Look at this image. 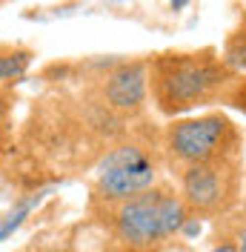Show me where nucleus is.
Returning a JSON list of instances; mask_svg holds the SVG:
<instances>
[{
    "label": "nucleus",
    "instance_id": "3",
    "mask_svg": "<svg viewBox=\"0 0 246 252\" xmlns=\"http://www.w3.org/2000/svg\"><path fill=\"white\" fill-rule=\"evenodd\" d=\"M146 118L138 121L123 138L109 143L106 152L94 160L92 201H123L163 181L166 158L160 132Z\"/></svg>",
    "mask_w": 246,
    "mask_h": 252
},
{
    "label": "nucleus",
    "instance_id": "9",
    "mask_svg": "<svg viewBox=\"0 0 246 252\" xmlns=\"http://www.w3.org/2000/svg\"><path fill=\"white\" fill-rule=\"evenodd\" d=\"M223 103H226L229 109L244 112L246 115V75H238V78H235V83L229 86V92L223 97Z\"/></svg>",
    "mask_w": 246,
    "mask_h": 252
},
{
    "label": "nucleus",
    "instance_id": "8",
    "mask_svg": "<svg viewBox=\"0 0 246 252\" xmlns=\"http://www.w3.org/2000/svg\"><path fill=\"white\" fill-rule=\"evenodd\" d=\"M220 52H223V61L229 63V69L235 75H246V32L235 26Z\"/></svg>",
    "mask_w": 246,
    "mask_h": 252
},
{
    "label": "nucleus",
    "instance_id": "2",
    "mask_svg": "<svg viewBox=\"0 0 246 252\" xmlns=\"http://www.w3.org/2000/svg\"><path fill=\"white\" fill-rule=\"evenodd\" d=\"M89 212L129 252H154L181 235L192 209L178 184L160 181L123 201H89Z\"/></svg>",
    "mask_w": 246,
    "mask_h": 252
},
{
    "label": "nucleus",
    "instance_id": "5",
    "mask_svg": "<svg viewBox=\"0 0 246 252\" xmlns=\"http://www.w3.org/2000/svg\"><path fill=\"white\" fill-rule=\"evenodd\" d=\"M175 184L192 215L203 220H223L244 204V158H217L186 166L175 175Z\"/></svg>",
    "mask_w": 246,
    "mask_h": 252
},
{
    "label": "nucleus",
    "instance_id": "12",
    "mask_svg": "<svg viewBox=\"0 0 246 252\" xmlns=\"http://www.w3.org/2000/svg\"><path fill=\"white\" fill-rule=\"evenodd\" d=\"M209 252H238V247H235V241L226 235V238H217V244Z\"/></svg>",
    "mask_w": 246,
    "mask_h": 252
},
{
    "label": "nucleus",
    "instance_id": "1",
    "mask_svg": "<svg viewBox=\"0 0 246 252\" xmlns=\"http://www.w3.org/2000/svg\"><path fill=\"white\" fill-rule=\"evenodd\" d=\"M149 100L163 118H184L223 103L235 72L215 46L169 49L149 58Z\"/></svg>",
    "mask_w": 246,
    "mask_h": 252
},
{
    "label": "nucleus",
    "instance_id": "7",
    "mask_svg": "<svg viewBox=\"0 0 246 252\" xmlns=\"http://www.w3.org/2000/svg\"><path fill=\"white\" fill-rule=\"evenodd\" d=\"M49 195V189H40V192H31V195H26V198H20L6 215H0V244L3 241H9V238L15 235L17 229L26 223V218L31 215V209L34 206H40V201Z\"/></svg>",
    "mask_w": 246,
    "mask_h": 252
},
{
    "label": "nucleus",
    "instance_id": "11",
    "mask_svg": "<svg viewBox=\"0 0 246 252\" xmlns=\"http://www.w3.org/2000/svg\"><path fill=\"white\" fill-rule=\"evenodd\" d=\"M12 100H15V94H12V89H9V83H0V121L6 118V112H9V106H12Z\"/></svg>",
    "mask_w": 246,
    "mask_h": 252
},
{
    "label": "nucleus",
    "instance_id": "10",
    "mask_svg": "<svg viewBox=\"0 0 246 252\" xmlns=\"http://www.w3.org/2000/svg\"><path fill=\"white\" fill-rule=\"evenodd\" d=\"M226 220H229V232H226V235L235 241L238 252H246V215H238V212H232Z\"/></svg>",
    "mask_w": 246,
    "mask_h": 252
},
{
    "label": "nucleus",
    "instance_id": "4",
    "mask_svg": "<svg viewBox=\"0 0 246 252\" xmlns=\"http://www.w3.org/2000/svg\"><path fill=\"white\" fill-rule=\"evenodd\" d=\"M160 143L169 175L217 158H244V129L220 109L172 118L160 132Z\"/></svg>",
    "mask_w": 246,
    "mask_h": 252
},
{
    "label": "nucleus",
    "instance_id": "6",
    "mask_svg": "<svg viewBox=\"0 0 246 252\" xmlns=\"http://www.w3.org/2000/svg\"><path fill=\"white\" fill-rule=\"evenodd\" d=\"M34 63V52L29 46H0V83L20 80Z\"/></svg>",
    "mask_w": 246,
    "mask_h": 252
},
{
    "label": "nucleus",
    "instance_id": "13",
    "mask_svg": "<svg viewBox=\"0 0 246 252\" xmlns=\"http://www.w3.org/2000/svg\"><path fill=\"white\" fill-rule=\"evenodd\" d=\"M238 29H241V32H246V12L241 15V20H238Z\"/></svg>",
    "mask_w": 246,
    "mask_h": 252
},
{
    "label": "nucleus",
    "instance_id": "14",
    "mask_svg": "<svg viewBox=\"0 0 246 252\" xmlns=\"http://www.w3.org/2000/svg\"><path fill=\"white\" fill-rule=\"evenodd\" d=\"M3 3H9V0H0V6H3Z\"/></svg>",
    "mask_w": 246,
    "mask_h": 252
}]
</instances>
